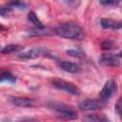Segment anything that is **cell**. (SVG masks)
Here are the masks:
<instances>
[{
	"label": "cell",
	"mask_w": 122,
	"mask_h": 122,
	"mask_svg": "<svg viewBox=\"0 0 122 122\" xmlns=\"http://www.w3.org/2000/svg\"><path fill=\"white\" fill-rule=\"evenodd\" d=\"M54 31L58 36L67 39H82L85 35L83 29L74 22L59 24L54 29Z\"/></svg>",
	"instance_id": "6da1fadb"
},
{
	"label": "cell",
	"mask_w": 122,
	"mask_h": 122,
	"mask_svg": "<svg viewBox=\"0 0 122 122\" xmlns=\"http://www.w3.org/2000/svg\"><path fill=\"white\" fill-rule=\"evenodd\" d=\"M47 107L50 110L53 111L56 113L57 117L62 120H73L77 119L78 117L76 112L72 108L62 102H49L47 104Z\"/></svg>",
	"instance_id": "7a4b0ae2"
},
{
	"label": "cell",
	"mask_w": 122,
	"mask_h": 122,
	"mask_svg": "<svg viewBox=\"0 0 122 122\" xmlns=\"http://www.w3.org/2000/svg\"><path fill=\"white\" fill-rule=\"evenodd\" d=\"M51 84L56 89L65 91V92H67L71 94H73V95H79L80 94V91L75 85H73L72 83H71L69 81H66L64 79L55 78L51 81Z\"/></svg>",
	"instance_id": "3957f363"
},
{
	"label": "cell",
	"mask_w": 122,
	"mask_h": 122,
	"mask_svg": "<svg viewBox=\"0 0 122 122\" xmlns=\"http://www.w3.org/2000/svg\"><path fill=\"white\" fill-rule=\"evenodd\" d=\"M106 105V101L100 98H87L81 101L78 105L81 111H92L103 108Z\"/></svg>",
	"instance_id": "277c9868"
},
{
	"label": "cell",
	"mask_w": 122,
	"mask_h": 122,
	"mask_svg": "<svg viewBox=\"0 0 122 122\" xmlns=\"http://www.w3.org/2000/svg\"><path fill=\"white\" fill-rule=\"evenodd\" d=\"M48 54V50L44 47H35L32 49H30L26 51H23L21 53L18 54V57L21 59H34L43 55Z\"/></svg>",
	"instance_id": "5b68a950"
},
{
	"label": "cell",
	"mask_w": 122,
	"mask_h": 122,
	"mask_svg": "<svg viewBox=\"0 0 122 122\" xmlns=\"http://www.w3.org/2000/svg\"><path fill=\"white\" fill-rule=\"evenodd\" d=\"M115 89H116V85H115V81L113 79H110L108 80L105 85L103 86L101 92H100V94H99V98L106 101L108 99H110L112 97V95L115 92Z\"/></svg>",
	"instance_id": "8992f818"
},
{
	"label": "cell",
	"mask_w": 122,
	"mask_h": 122,
	"mask_svg": "<svg viewBox=\"0 0 122 122\" xmlns=\"http://www.w3.org/2000/svg\"><path fill=\"white\" fill-rule=\"evenodd\" d=\"M9 102L11 103L14 106L17 107H23V108H30L33 107L35 105V101L31 98L25 97V96H10Z\"/></svg>",
	"instance_id": "52a82bcc"
},
{
	"label": "cell",
	"mask_w": 122,
	"mask_h": 122,
	"mask_svg": "<svg viewBox=\"0 0 122 122\" xmlns=\"http://www.w3.org/2000/svg\"><path fill=\"white\" fill-rule=\"evenodd\" d=\"M99 62L102 65L109 66V67H117V66L120 65V62L117 59V56L112 55L111 53H103L100 56Z\"/></svg>",
	"instance_id": "ba28073f"
},
{
	"label": "cell",
	"mask_w": 122,
	"mask_h": 122,
	"mask_svg": "<svg viewBox=\"0 0 122 122\" xmlns=\"http://www.w3.org/2000/svg\"><path fill=\"white\" fill-rule=\"evenodd\" d=\"M100 25L103 29L120 30L122 29V20H113L110 18H101Z\"/></svg>",
	"instance_id": "9c48e42d"
},
{
	"label": "cell",
	"mask_w": 122,
	"mask_h": 122,
	"mask_svg": "<svg viewBox=\"0 0 122 122\" xmlns=\"http://www.w3.org/2000/svg\"><path fill=\"white\" fill-rule=\"evenodd\" d=\"M58 66L60 67V69H62L63 71H68V72H71V73H77L81 71L80 67L72 62H70V61H59L58 62Z\"/></svg>",
	"instance_id": "30bf717a"
},
{
	"label": "cell",
	"mask_w": 122,
	"mask_h": 122,
	"mask_svg": "<svg viewBox=\"0 0 122 122\" xmlns=\"http://www.w3.org/2000/svg\"><path fill=\"white\" fill-rule=\"evenodd\" d=\"M82 120L83 122H110L107 116H105L104 114H98V113L87 114L83 117Z\"/></svg>",
	"instance_id": "8fae6325"
},
{
	"label": "cell",
	"mask_w": 122,
	"mask_h": 122,
	"mask_svg": "<svg viewBox=\"0 0 122 122\" xmlns=\"http://www.w3.org/2000/svg\"><path fill=\"white\" fill-rule=\"evenodd\" d=\"M28 19H29V21H30V23H32V24L34 25L35 28H45L44 25L42 24L41 20H40V19L37 17V15L35 14V12L30 11L29 14H28Z\"/></svg>",
	"instance_id": "7c38bea8"
},
{
	"label": "cell",
	"mask_w": 122,
	"mask_h": 122,
	"mask_svg": "<svg viewBox=\"0 0 122 122\" xmlns=\"http://www.w3.org/2000/svg\"><path fill=\"white\" fill-rule=\"evenodd\" d=\"M0 80L1 82H10V83H14L16 81V77L10 73V71H2L0 75Z\"/></svg>",
	"instance_id": "4fadbf2b"
},
{
	"label": "cell",
	"mask_w": 122,
	"mask_h": 122,
	"mask_svg": "<svg viewBox=\"0 0 122 122\" xmlns=\"http://www.w3.org/2000/svg\"><path fill=\"white\" fill-rule=\"evenodd\" d=\"M19 49H20V46H18V45H14V44H10V45L5 46V47L1 50V52L4 53V54L11 53V52L17 51Z\"/></svg>",
	"instance_id": "5bb4252c"
},
{
	"label": "cell",
	"mask_w": 122,
	"mask_h": 122,
	"mask_svg": "<svg viewBox=\"0 0 122 122\" xmlns=\"http://www.w3.org/2000/svg\"><path fill=\"white\" fill-rule=\"evenodd\" d=\"M46 32V28H33L28 30V33L30 35H41Z\"/></svg>",
	"instance_id": "9a60e30c"
},
{
	"label": "cell",
	"mask_w": 122,
	"mask_h": 122,
	"mask_svg": "<svg viewBox=\"0 0 122 122\" xmlns=\"http://www.w3.org/2000/svg\"><path fill=\"white\" fill-rule=\"evenodd\" d=\"M114 47V42L112 41V40H105L101 43V49L104 50V51H109V50H112V48Z\"/></svg>",
	"instance_id": "2e32d148"
},
{
	"label": "cell",
	"mask_w": 122,
	"mask_h": 122,
	"mask_svg": "<svg viewBox=\"0 0 122 122\" xmlns=\"http://www.w3.org/2000/svg\"><path fill=\"white\" fill-rule=\"evenodd\" d=\"M8 7H10V9L12 8H17V9H20V10H24L26 9V4L23 3V2H19V1H13V2H10L8 3Z\"/></svg>",
	"instance_id": "e0dca14e"
},
{
	"label": "cell",
	"mask_w": 122,
	"mask_h": 122,
	"mask_svg": "<svg viewBox=\"0 0 122 122\" xmlns=\"http://www.w3.org/2000/svg\"><path fill=\"white\" fill-rule=\"evenodd\" d=\"M115 112L120 117V119H122V96L117 100L115 104Z\"/></svg>",
	"instance_id": "ac0fdd59"
},
{
	"label": "cell",
	"mask_w": 122,
	"mask_h": 122,
	"mask_svg": "<svg viewBox=\"0 0 122 122\" xmlns=\"http://www.w3.org/2000/svg\"><path fill=\"white\" fill-rule=\"evenodd\" d=\"M67 53L71 56H73V57H82L84 55V53L82 51H76V50H68L67 51Z\"/></svg>",
	"instance_id": "d6986e66"
},
{
	"label": "cell",
	"mask_w": 122,
	"mask_h": 122,
	"mask_svg": "<svg viewBox=\"0 0 122 122\" xmlns=\"http://www.w3.org/2000/svg\"><path fill=\"white\" fill-rule=\"evenodd\" d=\"M100 5L103 6H116L117 4H119V1H114V0H105V1H100L99 2Z\"/></svg>",
	"instance_id": "ffe728a7"
},
{
	"label": "cell",
	"mask_w": 122,
	"mask_h": 122,
	"mask_svg": "<svg viewBox=\"0 0 122 122\" xmlns=\"http://www.w3.org/2000/svg\"><path fill=\"white\" fill-rule=\"evenodd\" d=\"M17 122H39V121L32 117H24V118H20L19 120H17Z\"/></svg>",
	"instance_id": "44dd1931"
},
{
	"label": "cell",
	"mask_w": 122,
	"mask_h": 122,
	"mask_svg": "<svg viewBox=\"0 0 122 122\" xmlns=\"http://www.w3.org/2000/svg\"><path fill=\"white\" fill-rule=\"evenodd\" d=\"M12 9H10V7H1L0 8V14L2 15V16H5L6 15V13H8L10 10H11Z\"/></svg>",
	"instance_id": "7402d4cb"
},
{
	"label": "cell",
	"mask_w": 122,
	"mask_h": 122,
	"mask_svg": "<svg viewBox=\"0 0 122 122\" xmlns=\"http://www.w3.org/2000/svg\"><path fill=\"white\" fill-rule=\"evenodd\" d=\"M116 56H118V57H122V51H120L116 54Z\"/></svg>",
	"instance_id": "603a6c76"
}]
</instances>
